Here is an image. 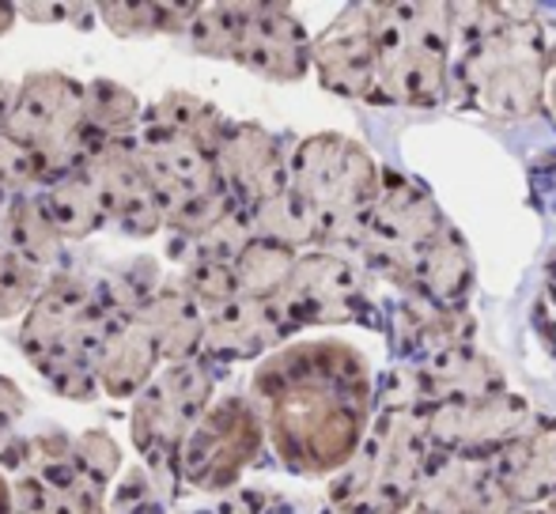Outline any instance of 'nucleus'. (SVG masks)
I'll use <instances>...</instances> for the list:
<instances>
[{
	"label": "nucleus",
	"mask_w": 556,
	"mask_h": 514,
	"mask_svg": "<svg viewBox=\"0 0 556 514\" xmlns=\"http://www.w3.org/2000/svg\"><path fill=\"white\" fill-rule=\"evenodd\" d=\"M530 514H542V511H530Z\"/></svg>",
	"instance_id": "nucleus-37"
},
{
	"label": "nucleus",
	"mask_w": 556,
	"mask_h": 514,
	"mask_svg": "<svg viewBox=\"0 0 556 514\" xmlns=\"http://www.w3.org/2000/svg\"><path fill=\"white\" fill-rule=\"evenodd\" d=\"M46 284H50L46 269H38L35 261H27L12 246L0 243V318L4 322L8 318L30 314V307L46 292Z\"/></svg>",
	"instance_id": "nucleus-25"
},
{
	"label": "nucleus",
	"mask_w": 556,
	"mask_h": 514,
	"mask_svg": "<svg viewBox=\"0 0 556 514\" xmlns=\"http://www.w3.org/2000/svg\"><path fill=\"white\" fill-rule=\"evenodd\" d=\"M292 330L295 325L288 322V314L280 310L277 299L239 295V299H231L227 307L208 314L201 352L216 356V360H250V356H262L273 345H280Z\"/></svg>",
	"instance_id": "nucleus-11"
},
{
	"label": "nucleus",
	"mask_w": 556,
	"mask_h": 514,
	"mask_svg": "<svg viewBox=\"0 0 556 514\" xmlns=\"http://www.w3.org/2000/svg\"><path fill=\"white\" fill-rule=\"evenodd\" d=\"M160 348H155L152 333L140 325V318H114L111 345H106L103 368H99V389L114 401H129L148 389L160 368Z\"/></svg>",
	"instance_id": "nucleus-15"
},
{
	"label": "nucleus",
	"mask_w": 556,
	"mask_h": 514,
	"mask_svg": "<svg viewBox=\"0 0 556 514\" xmlns=\"http://www.w3.org/2000/svg\"><path fill=\"white\" fill-rule=\"evenodd\" d=\"M88 4H20V15L30 23H73L68 15H91Z\"/></svg>",
	"instance_id": "nucleus-31"
},
{
	"label": "nucleus",
	"mask_w": 556,
	"mask_h": 514,
	"mask_svg": "<svg viewBox=\"0 0 556 514\" xmlns=\"http://www.w3.org/2000/svg\"><path fill=\"white\" fill-rule=\"evenodd\" d=\"M15 99H20V83H12V80H0V132L8 129V121H12Z\"/></svg>",
	"instance_id": "nucleus-33"
},
{
	"label": "nucleus",
	"mask_w": 556,
	"mask_h": 514,
	"mask_svg": "<svg viewBox=\"0 0 556 514\" xmlns=\"http://www.w3.org/2000/svg\"><path fill=\"white\" fill-rule=\"evenodd\" d=\"M4 246H12L20 257L35 261L38 269H50L61 254V235L46 216L38 193H23L4 208Z\"/></svg>",
	"instance_id": "nucleus-18"
},
{
	"label": "nucleus",
	"mask_w": 556,
	"mask_h": 514,
	"mask_svg": "<svg viewBox=\"0 0 556 514\" xmlns=\"http://www.w3.org/2000/svg\"><path fill=\"white\" fill-rule=\"evenodd\" d=\"M12 514H61V507L35 473H20L12 485Z\"/></svg>",
	"instance_id": "nucleus-29"
},
{
	"label": "nucleus",
	"mask_w": 556,
	"mask_h": 514,
	"mask_svg": "<svg viewBox=\"0 0 556 514\" xmlns=\"http://www.w3.org/2000/svg\"><path fill=\"white\" fill-rule=\"evenodd\" d=\"M15 15H20V8H15V4H0V38L15 27Z\"/></svg>",
	"instance_id": "nucleus-34"
},
{
	"label": "nucleus",
	"mask_w": 556,
	"mask_h": 514,
	"mask_svg": "<svg viewBox=\"0 0 556 514\" xmlns=\"http://www.w3.org/2000/svg\"><path fill=\"white\" fill-rule=\"evenodd\" d=\"M235 61L265 80H300L311 68V42L288 8L254 4Z\"/></svg>",
	"instance_id": "nucleus-10"
},
{
	"label": "nucleus",
	"mask_w": 556,
	"mask_h": 514,
	"mask_svg": "<svg viewBox=\"0 0 556 514\" xmlns=\"http://www.w3.org/2000/svg\"><path fill=\"white\" fill-rule=\"evenodd\" d=\"M84 118H88V129H96L99 137L117 140L137 137L144 111H140V99L129 88L114 80H91L84 83Z\"/></svg>",
	"instance_id": "nucleus-22"
},
{
	"label": "nucleus",
	"mask_w": 556,
	"mask_h": 514,
	"mask_svg": "<svg viewBox=\"0 0 556 514\" xmlns=\"http://www.w3.org/2000/svg\"><path fill=\"white\" fill-rule=\"evenodd\" d=\"M213 401V375L205 363H170L148 383L132 404V442L144 454L160 500H170L182 473V447Z\"/></svg>",
	"instance_id": "nucleus-2"
},
{
	"label": "nucleus",
	"mask_w": 556,
	"mask_h": 514,
	"mask_svg": "<svg viewBox=\"0 0 556 514\" xmlns=\"http://www.w3.org/2000/svg\"><path fill=\"white\" fill-rule=\"evenodd\" d=\"M46 216L58 228L61 239H88L96 231L111 228V208H106L103 185L96 182L91 170H76V175L53 182L50 190L38 193Z\"/></svg>",
	"instance_id": "nucleus-16"
},
{
	"label": "nucleus",
	"mask_w": 556,
	"mask_h": 514,
	"mask_svg": "<svg viewBox=\"0 0 556 514\" xmlns=\"http://www.w3.org/2000/svg\"><path fill=\"white\" fill-rule=\"evenodd\" d=\"M262 424L242 397H224L201 416L182 447V477L201 492H224L257 458Z\"/></svg>",
	"instance_id": "nucleus-4"
},
{
	"label": "nucleus",
	"mask_w": 556,
	"mask_h": 514,
	"mask_svg": "<svg viewBox=\"0 0 556 514\" xmlns=\"http://www.w3.org/2000/svg\"><path fill=\"white\" fill-rule=\"evenodd\" d=\"M23 412H27V397H23V389L15 386L8 375H0V450L12 442V432L23 420Z\"/></svg>",
	"instance_id": "nucleus-30"
},
{
	"label": "nucleus",
	"mask_w": 556,
	"mask_h": 514,
	"mask_svg": "<svg viewBox=\"0 0 556 514\" xmlns=\"http://www.w3.org/2000/svg\"><path fill=\"white\" fill-rule=\"evenodd\" d=\"M91 175L103 185L106 208H111V223L129 239H148L155 231L167 228V208H163L160 193L148 182L144 159H140V140L137 137H117L91 163Z\"/></svg>",
	"instance_id": "nucleus-5"
},
{
	"label": "nucleus",
	"mask_w": 556,
	"mask_h": 514,
	"mask_svg": "<svg viewBox=\"0 0 556 514\" xmlns=\"http://www.w3.org/2000/svg\"><path fill=\"white\" fill-rule=\"evenodd\" d=\"M527 420V404L511 397H469V401H443L428 412V439L435 447H484L504 442Z\"/></svg>",
	"instance_id": "nucleus-12"
},
{
	"label": "nucleus",
	"mask_w": 556,
	"mask_h": 514,
	"mask_svg": "<svg viewBox=\"0 0 556 514\" xmlns=\"http://www.w3.org/2000/svg\"><path fill=\"white\" fill-rule=\"evenodd\" d=\"M137 140H140V159H144L148 182L160 193L163 208H167V220L170 213H178L190 201L224 190L220 170H216V155L205 152L201 144L175 137V132L152 126V121H140Z\"/></svg>",
	"instance_id": "nucleus-6"
},
{
	"label": "nucleus",
	"mask_w": 556,
	"mask_h": 514,
	"mask_svg": "<svg viewBox=\"0 0 556 514\" xmlns=\"http://www.w3.org/2000/svg\"><path fill=\"white\" fill-rule=\"evenodd\" d=\"M0 185L4 190L23 193H42L50 190V170H46V159L30 147L15 144L12 137L0 132Z\"/></svg>",
	"instance_id": "nucleus-27"
},
{
	"label": "nucleus",
	"mask_w": 556,
	"mask_h": 514,
	"mask_svg": "<svg viewBox=\"0 0 556 514\" xmlns=\"http://www.w3.org/2000/svg\"><path fill=\"white\" fill-rule=\"evenodd\" d=\"M277 303L295 330L311 322H341V318H349L356 310L359 280L344 257L323 250L303 254L295 261L288 287L277 295Z\"/></svg>",
	"instance_id": "nucleus-8"
},
{
	"label": "nucleus",
	"mask_w": 556,
	"mask_h": 514,
	"mask_svg": "<svg viewBox=\"0 0 556 514\" xmlns=\"http://www.w3.org/2000/svg\"><path fill=\"white\" fill-rule=\"evenodd\" d=\"M318 76L330 91L364 99L379 83V46H375L371 8H352L311 46Z\"/></svg>",
	"instance_id": "nucleus-9"
},
{
	"label": "nucleus",
	"mask_w": 556,
	"mask_h": 514,
	"mask_svg": "<svg viewBox=\"0 0 556 514\" xmlns=\"http://www.w3.org/2000/svg\"><path fill=\"white\" fill-rule=\"evenodd\" d=\"M186 284V292L198 299V307L205 310V314H213V310L227 307L231 299H239L242 287H239V272H235L231 261H213V257H193L190 265H186V272L178 277Z\"/></svg>",
	"instance_id": "nucleus-26"
},
{
	"label": "nucleus",
	"mask_w": 556,
	"mask_h": 514,
	"mask_svg": "<svg viewBox=\"0 0 556 514\" xmlns=\"http://www.w3.org/2000/svg\"><path fill=\"white\" fill-rule=\"evenodd\" d=\"M262 500H265L262 492H239V496H231V500L220 503V514H257L265 507Z\"/></svg>",
	"instance_id": "nucleus-32"
},
{
	"label": "nucleus",
	"mask_w": 556,
	"mask_h": 514,
	"mask_svg": "<svg viewBox=\"0 0 556 514\" xmlns=\"http://www.w3.org/2000/svg\"><path fill=\"white\" fill-rule=\"evenodd\" d=\"M216 170H220L224 190L250 213L292 185L280 144L262 126H250V121H239V126L231 121L220 152H216Z\"/></svg>",
	"instance_id": "nucleus-7"
},
{
	"label": "nucleus",
	"mask_w": 556,
	"mask_h": 514,
	"mask_svg": "<svg viewBox=\"0 0 556 514\" xmlns=\"http://www.w3.org/2000/svg\"><path fill=\"white\" fill-rule=\"evenodd\" d=\"M254 231L257 239H273V243L280 246H307V243H318V220L315 213H311V205L300 197V193L288 185L280 197L265 201V205H257L254 213Z\"/></svg>",
	"instance_id": "nucleus-23"
},
{
	"label": "nucleus",
	"mask_w": 556,
	"mask_h": 514,
	"mask_svg": "<svg viewBox=\"0 0 556 514\" xmlns=\"http://www.w3.org/2000/svg\"><path fill=\"white\" fill-rule=\"evenodd\" d=\"M201 4H99L103 23L117 38L190 35Z\"/></svg>",
	"instance_id": "nucleus-20"
},
{
	"label": "nucleus",
	"mask_w": 556,
	"mask_h": 514,
	"mask_svg": "<svg viewBox=\"0 0 556 514\" xmlns=\"http://www.w3.org/2000/svg\"><path fill=\"white\" fill-rule=\"evenodd\" d=\"M413 284H420L435 303L451 307L466 295V284H469V257H466V246L462 239L454 235L451 228H443V235L435 239L432 246L425 250V257L417 261L413 269Z\"/></svg>",
	"instance_id": "nucleus-19"
},
{
	"label": "nucleus",
	"mask_w": 556,
	"mask_h": 514,
	"mask_svg": "<svg viewBox=\"0 0 556 514\" xmlns=\"http://www.w3.org/2000/svg\"><path fill=\"white\" fill-rule=\"evenodd\" d=\"M542 42L538 30L522 23H507L484 42L466 46L458 76L484 114L496 118H522L542 99Z\"/></svg>",
	"instance_id": "nucleus-3"
},
{
	"label": "nucleus",
	"mask_w": 556,
	"mask_h": 514,
	"mask_svg": "<svg viewBox=\"0 0 556 514\" xmlns=\"http://www.w3.org/2000/svg\"><path fill=\"white\" fill-rule=\"evenodd\" d=\"M114 514H144V511H114Z\"/></svg>",
	"instance_id": "nucleus-36"
},
{
	"label": "nucleus",
	"mask_w": 556,
	"mask_h": 514,
	"mask_svg": "<svg viewBox=\"0 0 556 514\" xmlns=\"http://www.w3.org/2000/svg\"><path fill=\"white\" fill-rule=\"evenodd\" d=\"M76 458H80V465L91 473V477L99 480V485L111 488L117 465H122V450H117V442L111 439L106 432H84L76 435Z\"/></svg>",
	"instance_id": "nucleus-28"
},
{
	"label": "nucleus",
	"mask_w": 556,
	"mask_h": 514,
	"mask_svg": "<svg viewBox=\"0 0 556 514\" xmlns=\"http://www.w3.org/2000/svg\"><path fill=\"white\" fill-rule=\"evenodd\" d=\"M137 318L152 333L160 356L170 363H190L201 352V345H205L208 314L186 292L182 280H163Z\"/></svg>",
	"instance_id": "nucleus-13"
},
{
	"label": "nucleus",
	"mask_w": 556,
	"mask_h": 514,
	"mask_svg": "<svg viewBox=\"0 0 556 514\" xmlns=\"http://www.w3.org/2000/svg\"><path fill=\"white\" fill-rule=\"evenodd\" d=\"M292 190L315 213L318 243H364L379 197V170L359 144L337 132L303 140L295 152Z\"/></svg>",
	"instance_id": "nucleus-1"
},
{
	"label": "nucleus",
	"mask_w": 556,
	"mask_h": 514,
	"mask_svg": "<svg viewBox=\"0 0 556 514\" xmlns=\"http://www.w3.org/2000/svg\"><path fill=\"white\" fill-rule=\"evenodd\" d=\"M250 8L254 4H201L198 20L190 27V46L201 57H224L235 61V50H239V38L247 30Z\"/></svg>",
	"instance_id": "nucleus-24"
},
{
	"label": "nucleus",
	"mask_w": 556,
	"mask_h": 514,
	"mask_svg": "<svg viewBox=\"0 0 556 514\" xmlns=\"http://www.w3.org/2000/svg\"><path fill=\"white\" fill-rule=\"evenodd\" d=\"M91 307H96V287L84 277H76V272H58V277H50L46 292L38 295L30 314L23 318L20 348L27 352V360L30 363L42 360Z\"/></svg>",
	"instance_id": "nucleus-14"
},
{
	"label": "nucleus",
	"mask_w": 556,
	"mask_h": 514,
	"mask_svg": "<svg viewBox=\"0 0 556 514\" xmlns=\"http://www.w3.org/2000/svg\"><path fill=\"white\" fill-rule=\"evenodd\" d=\"M144 121L175 132V137L193 140V144H201L205 152H213V155L220 152L227 129H231V121H227L213 103L190 95V91H167L160 103L148 106Z\"/></svg>",
	"instance_id": "nucleus-17"
},
{
	"label": "nucleus",
	"mask_w": 556,
	"mask_h": 514,
	"mask_svg": "<svg viewBox=\"0 0 556 514\" xmlns=\"http://www.w3.org/2000/svg\"><path fill=\"white\" fill-rule=\"evenodd\" d=\"M295 250L292 246H280L273 239H254V243L242 250V257L235 261V272H239V287L250 299H277L288 287L295 272Z\"/></svg>",
	"instance_id": "nucleus-21"
},
{
	"label": "nucleus",
	"mask_w": 556,
	"mask_h": 514,
	"mask_svg": "<svg viewBox=\"0 0 556 514\" xmlns=\"http://www.w3.org/2000/svg\"><path fill=\"white\" fill-rule=\"evenodd\" d=\"M0 514H12V488L4 485V477H0Z\"/></svg>",
	"instance_id": "nucleus-35"
}]
</instances>
